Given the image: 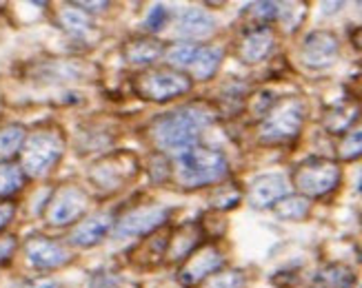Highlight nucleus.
Here are the masks:
<instances>
[{
	"instance_id": "393cba45",
	"label": "nucleus",
	"mask_w": 362,
	"mask_h": 288,
	"mask_svg": "<svg viewBox=\"0 0 362 288\" xmlns=\"http://www.w3.org/2000/svg\"><path fill=\"white\" fill-rule=\"evenodd\" d=\"M58 20L62 25V29L71 36H85L91 31V18L87 16V11L71 7H62L58 13Z\"/></svg>"
},
{
	"instance_id": "a211bd4d",
	"label": "nucleus",
	"mask_w": 362,
	"mask_h": 288,
	"mask_svg": "<svg viewBox=\"0 0 362 288\" xmlns=\"http://www.w3.org/2000/svg\"><path fill=\"white\" fill-rule=\"evenodd\" d=\"M216 31V18L204 9L189 7L178 16V34L185 38H207Z\"/></svg>"
},
{
	"instance_id": "f3484780",
	"label": "nucleus",
	"mask_w": 362,
	"mask_h": 288,
	"mask_svg": "<svg viewBox=\"0 0 362 288\" xmlns=\"http://www.w3.org/2000/svg\"><path fill=\"white\" fill-rule=\"evenodd\" d=\"M200 224H182L176 231H171L169 235V242H167V258L169 260H187L192 255L198 244H200Z\"/></svg>"
},
{
	"instance_id": "58836bf2",
	"label": "nucleus",
	"mask_w": 362,
	"mask_h": 288,
	"mask_svg": "<svg viewBox=\"0 0 362 288\" xmlns=\"http://www.w3.org/2000/svg\"><path fill=\"white\" fill-rule=\"evenodd\" d=\"M360 191H362V178H360Z\"/></svg>"
},
{
	"instance_id": "c9c22d12",
	"label": "nucleus",
	"mask_w": 362,
	"mask_h": 288,
	"mask_svg": "<svg viewBox=\"0 0 362 288\" xmlns=\"http://www.w3.org/2000/svg\"><path fill=\"white\" fill-rule=\"evenodd\" d=\"M74 7H81V9H87V11H98V9L109 7V3H76Z\"/></svg>"
},
{
	"instance_id": "f704fd0d",
	"label": "nucleus",
	"mask_w": 362,
	"mask_h": 288,
	"mask_svg": "<svg viewBox=\"0 0 362 288\" xmlns=\"http://www.w3.org/2000/svg\"><path fill=\"white\" fill-rule=\"evenodd\" d=\"M118 286V277H112L109 273H98L91 280V288H116Z\"/></svg>"
},
{
	"instance_id": "2f4dec72",
	"label": "nucleus",
	"mask_w": 362,
	"mask_h": 288,
	"mask_svg": "<svg viewBox=\"0 0 362 288\" xmlns=\"http://www.w3.org/2000/svg\"><path fill=\"white\" fill-rule=\"evenodd\" d=\"M167 20H169V11L165 9V5H153L147 13L145 27H147V31H153L156 34V31H160L167 25Z\"/></svg>"
},
{
	"instance_id": "473e14b6",
	"label": "nucleus",
	"mask_w": 362,
	"mask_h": 288,
	"mask_svg": "<svg viewBox=\"0 0 362 288\" xmlns=\"http://www.w3.org/2000/svg\"><path fill=\"white\" fill-rule=\"evenodd\" d=\"M13 215H16V204L11 200L0 202V233L9 227V222L13 220Z\"/></svg>"
},
{
	"instance_id": "f8f14e48",
	"label": "nucleus",
	"mask_w": 362,
	"mask_h": 288,
	"mask_svg": "<svg viewBox=\"0 0 362 288\" xmlns=\"http://www.w3.org/2000/svg\"><path fill=\"white\" fill-rule=\"evenodd\" d=\"M289 196V182L282 173H264L249 184L247 200L251 209H274V206Z\"/></svg>"
},
{
	"instance_id": "f257e3e1",
	"label": "nucleus",
	"mask_w": 362,
	"mask_h": 288,
	"mask_svg": "<svg viewBox=\"0 0 362 288\" xmlns=\"http://www.w3.org/2000/svg\"><path fill=\"white\" fill-rule=\"evenodd\" d=\"M214 122V114L202 104L180 107L171 114L160 116L151 126V138L158 149L182 155L189 149L198 147L200 131Z\"/></svg>"
},
{
	"instance_id": "4468645a",
	"label": "nucleus",
	"mask_w": 362,
	"mask_h": 288,
	"mask_svg": "<svg viewBox=\"0 0 362 288\" xmlns=\"http://www.w3.org/2000/svg\"><path fill=\"white\" fill-rule=\"evenodd\" d=\"M112 229H114V215L112 213H96V215H91V217H87L78 224L69 235V242L78 248H91V246L100 244Z\"/></svg>"
},
{
	"instance_id": "e433bc0d",
	"label": "nucleus",
	"mask_w": 362,
	"mask_h": 288,
	"mask_svg": "<svg viewBox=\"0 0 362 288\" xmlns=\"http://www.w3.org/2000/svg\"><path fill=\"white\" fill-rule=\"evenodd\" d=\"M351 42H354V47H358V49H362V27H358L351 34Z\"/></svg>"
},
{
	"instance_id": "c756f323",
	"label": "nucleus",
	"mask_w": 362,
	"mask_h": 288,
	"mask_svg": "<svg viewBox=\"0 0 362 288\" xmlns=\"http://www.w3.org/2000/svg\"><path fill=\"white\" fill-rule=\"evenodd\" d=\"M245 282L240 270H218L207 280V288H245Z\"/></svg>"
},
{
	"instance_id": "20e7f679",
	"label": "nucleus",
	"mask_w": 362,
	"mask_h": 288,
	"mask_svg": "<svg viewBox=\"0 0 362 288\" xmlns=\"http://www.w3.org/2000/svg\"><path fill=\"white\" fill-rule=\"evenodd\" d=\"M194 80L174 67L147 69L134 78V93L149 102H169L192 91Z\"/></svg>"
},
{
	"instance_id": "c85d7f7f",
	"label": "nucleus",
	"mask_w": 362,
	"mask_h": 288,
	"mask_svg": "<svg viewBox=\"0 0 362 288\" xmlns=\"http://www.w3.org/2000/svg\"><path fill=\"white\" fill-rule=\"evenodd\" d=\"M243 193L240 188L235 184H225V186H218L216 193L211 196V206L216 211H229L233 206H238Z\"/></svg>"
},
{
	"instance_id": "ea45409f",
	"label": "nucleus",
	"mask_w": 362,
	"mask_h": 288,
	"mask_svg": "<svg viewBox=\"0 0 362 288\" xmlns=\"http://www.w3.org/2000/svg\"><path fill=\"white\" fill-rule=\"evenodd\" d=\"M52 288H58V286H56V284H54V286H52Z\"/></svg>"
},
{
	"instance_id": "9b49d317",
	"label": "nucleus",
	"mask_w": 362,
	"mask_h": 288,
	"mask_svg": "<svg viewBox=\"0 0 362 288\" xmlns=\"http://www.w3.org/2000/svg\"><path fill=\"white\" fill-rule=\"evenodd\" d=\"M340 54V40L332 31H311V34L305 38L303 49H300V58L303 65L309 69H327L332 67L336 58Z\"/></svg>"
},
{
	"instance_id": "4be33fe9",
	"label": "nucleus",
	"mask_w": 362,
	"mask_h": 288,
	"mask_svg": "<svg viewBox=\"0 0 362 288\" xmlns=\"http://www.w3.org/2000/svg\"><path fill=\"white\" fill-rule=\"evenodd\" d=\"M25 182H27V175L23 173L21 164L11 162V160L0 162V202L21 193Z\"/></svg>"
},
{
	"instance_id": "39448f33",
	"label": "nucleus",
	"mask_w": 362,
	"mask_h": 288,
	"mask_svg": "<svg viewBox=\"0 0 362 288\" xmlns=\"http://www.w3.org/2000/svg\"><path fill=\"white\" fill-rule=\"evenodd\" d=\"M342 171L338 162L327 157H309L293 171V186L305 198H325L340 184Z\"/></svg>"
},
{
	"instance_id": "4c0bfd02",
	"label": "nucleus",
	"mask_w": 362,
	"mask_h": 288,
	"mask_svg": "<svg viewBox=\"0 0 362 288\" xmlns=\"http://www.w3.org/2000/svg\"><path fill=\"white\" fill-rule=\"evenodd\" d=\"M322 7H325V13H336L342 7V3H322Z\"/></svg>"
},
{
	"instance_id": "6ab92c4d",
	"label": "nucleus",
	"mask_w": 362,
	"mask_h": 288,
	"mask_svg": "<svg viewBox=\"0 0 362 288\" xmlns=\"http://www.w3.org/2000/svg\"><path fill=\"white\" fill-rule=\"evenodd\" d=\"M354 286H356L354 268L340 262L322 266L311 282V288H354Z\"/></svg>"
},
{
	"instance_id": "ddd939ff",
	"label": "nucleus",
	"mask_w": 362,
	"mask_h": 288,
	"mask_svg": "<svg viewBox=\"0 0 362 288\" xmlns=\"http://www.w3.org/2000/svg\"><path fill=\"white\" fill-rule=\"evenodd\" d=\"M25 253H27V260L31 262V266H36L40 270H54L69 264L71 255L69 251L54 242L49 237H42V235H34L29 237L25 242Z\"/></svg>"
},
{
	"instance_id": "7ed1b4c3",
	"label": "nucleus",
	"mask_w": 362,
	"mask_h": 288,
	"mask_svg": "<svg viewBox=\"0 0 362 288\" xmlns=\"http://www.w3.org/2000/svg\"><path fill=\"white\" fill-rule=\"evenodd\" d=\"M65 153V136L56 126L29 133L21 149V169L29 178H42L52 173Z\"/></svg>"
},
{
	"instance_id": "72a5a7b5",
	"label": "nucleus",
	"mask_w": 362,
	"mask_h": 288,
	"mask_svg": "<svg viewBox=\"0 0 362 288\" xmlns=\"http://www.w3.org/2000/svg\"><path fill=\"white\" fill-rule=\"evenodd\" d=\"M13 251H16V237H11V235L0 237V264L9 262V258L13 255Z\"/></svg>"
},
{
	"instance_id": "dca6fc26",
	"label": "nucleus",
	"mask_w": 362,
	"mask_h": 288,
	"mask_svg": "<svg viewBox=\"0 0 362 288\" xmlns=\"http://www.w3.org/2000/svg\"><path fill=\"white\" fill-rule=\"evenodd\" d=\"M163 54L165 44L153 36H136L122 47V56L132 67H149L158 58H163Z\"/></svg>"
},
{
	"instance_id": "1a4fd4ad",
	"label": "nucleus",
	"mask_w": 362,
	"mask_h": 288,
	"mask_svg": "<svg viewBox=\"0 0 362 288\" xmlns=\"http://www.w3.org/2000/svg\"><path fill=\"white\" fill-rule=\"evenodd\" d=\"M171 211L160 204H147L138 209L127 211L122 217L114 222V235L116 237H140L156 233L163 224L169 220Z\"/></svg>"
},
{
	"instance_id": "aec40b11",
	"label": "nucleus",
	"mask_w": 362,
	"mask_h": 288,
	"mask_svg": "<svg viewBox=\"0 0 362 288\" xmlns=\"http://www.w3.org/2000/svg\"><path fill=\"white\" fill-rule=\"evenodd\" d=\"M220 62H223V49H218V47H200L196 60L187 69V76L196 80H209L218 73Z\"/></svg>"
},
{
	"instance_id": "423d86ee",
	"label": "nucleus",
	"mask_w": 362,
	"mask_h": 288,
	"mask_svg": "<svg viewBox=\"0 0 362 288\" xmlns=\"http://www.w3.org/2000/svg\"><path fill=\"white\" fill-rule=\"evenodd\" d=\"M305 124V107L300 100H285L276 102V107L267 114V118L260 122V142L267 144H280L298 138Z\"/></svg>"
},
{
	"instance_id": "b1692460",
	"label": "nucleus",
	"mask_w": 362,
	"mask_h": 288,
	"mask_svg": "<svg viewBox=\"0 0 362 288\" xmlns=\"http://www.w3.org/2000/svg\"><path fill=\"white\" fill-rule=\"evenodd\" d=\"M309 211H311V202H309V198H305L300 193L282 198L274 206V213L285 222H300L309 215Z\"/></svg>"
},
{
	"instance_id": "bb28decb",
	"label": "nucleus",
	"mask_w": 362,
	"mask_h": 288,
	"mask_svg": "<svg viewBox=\"0 0 362 288\" xmlns=\"http://www.w3.org/2000/svg\"><path fill=\"white\" fill-rule=\"evenodd\" d=\"M200 52V44H194V42H178L174 44L171 49H167V60H169V67H174L178 71L182 69H189V65L196 60Z\"/></svg>"
},
{
	"instance_id": "cd10ccee",
	"label": "nucleus",
	"mask_w": 362,
	"mask_h": 288,
	"mask_svg": "<svg viewBox=\"0 0 362 288\" xmlns=\"http://www.w3.org/2000/svg\"><path fill=\"white\" fill-rule=\"evenodd\" d=\"M278 13H280V5L278 3H251L243 11V16L251 20L254 29L267 27V23H272V20L278 18Z\"/></svg>"
},
{
	"instance_id": "0eeeda50",
	"label": "nucleus",
	"mask_w": 362,
	"mask_h": 288,
	"mask_svg": "<svg viewBox=\"0 0 362 288\" xmlns=\"http://www.w3.org/2000/svg\"><path fill=\"white\" fill-rule=\"evenodd\" d=\"M87 204L89 198L83 188L60 186L58 191H54V196L45 206V222L49 227H69L85 215Z\"/></svg>"
},
{
	"instance_id": "f03ea898",
	"label": "nucleus",
	"mask_w": 362,
	"mask_h": 288,
	"mask_svg": "<svg viewBox=\"0 0 362 288\" xmlns=\"http://www.w3.org/2000/svg\"><path fill=\"white\" fill-rule=\"evenodd\" d=\"M229 173L227 157L207 147H194L178 155L176 162V182L182 188H202L225 180Z\"/></svg>"
},
{
	"instance_id": "2eb2a0df",
	"label": "nucleus",
	"mask_w": 362,
	"mask_h": 288,
	"mask_svg": "<svg viewBox=\"0 0 362 288\" xmlns=\"http://www.w3.org/2000/svg\"><path fill=\"white\" fill-rule=\"evenodd\" d=\"M276 36L272 27H258V29H249L243 42H240V58L247 65H258L264 58H269L274 52Z\"/></svg>"
},
{
	"instance_id": "6e6552de",
	"label": "nucleus",
	"mask_w": 362,
	"mask_h": 288,
	"mask_svg": "<svg viewBox=\"0 0 362 288\" xmlns=\"http://www.w3.org/2000/svg\"><path fill=\"white\" fill-rule=\"evenodd\" d=\"M136 175H138V160L132 153L122 151V153H112L103 157L100 162L91 169L89 178L98 188L116 191L122 184L134 180Z\"/></svg>"
},
{
	"instance_id": "9d476101",
	"label": "nucleus",
	"mask_w": 362,
	"mask_h": 288,
	"mask_svg": "<svg viewBox=\"0 0 362 288\" xmlns=\"http://www.w3.org/2000/svg\"><path fill=\"white\" fill-rule=\"evenodd\" d=\"M225 264V255L218 246L214 244H204L198 246L189 258L185 260V264L180 266L178 280L182 286H198L202 282H207L211 275H216Z\"/></svg>"
},
{
	"instance_id": "a878e982",
	"label": "nucleus",
	"mask_w": 362,
	"mask_h": 288,
	"mask_svg": "<svg viewBox=\"0 0 362 288\" xmlns=\"http://www.w3.org/2000/svg\"><path fill=\"white\" fill-rule=\"evenodd\" d=\"M338 155L344 162H354V160L362 157V120L342 136L338 144Z\"/></svg>"
},
{
	"instance_id": "5701e85b",
	"label": "nucleus",
	"mask_w": 362,
	"mask_h": 288,
	"mask_svg": "<svg viewBox=\"0 0 362 288\" xmlns=\"http://www.w3.org/2000/svg\"><path fill=\"white\" fill-rule=\"evenodd\" d=\"M27 140V129L23 124H7L0 129V162H7L16 153H21Z\"/></svg>"
},
{
	"instance_id": "412c9836",
	"label": "nucleus",
	"mask_w": 362,
	"mask_h": 288,
	"mask_svg": "<svg viewBox=\"0 0 362 288\" xmlns=\"http://www.w3.org/2000/svg\"><path fill=\"white\" fill-rule=\"evenodd\" d=\"M360 118V107L358 104H338L332 111H327L322 120L325 129L334 136H344Z\"/></svg>"
},
{
	"instance_id": "7c9ffc66",
	"label": "nucleus",
	"mask_w": 362,
	"mask_h": 288,
	"mask_svg": "<svg viewBox=\"0 0 362 288\" xmlns=\"http://www.w3.org/2000/svg\"><path fill=\"white\" fill-rule=\"evenodd\" d=\"M276 107V98L272 91H260L256 93L254 98H249V111L254 114L256 118H267V114Z\"/></svg>"
}]
</instances>
